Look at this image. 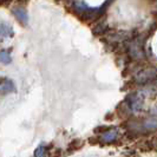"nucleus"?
Here are the masks:
<instances>
[{"mask_svg":"<svg viewBox=\"0 0 157 157\" xmlns=\"http://www.w3.org/2000/svg\"><path fill=\"white\" fill-rule=\"evenodd\" d=\"M134 36H135L134 32L117 31V32H113V33H110L106 37V41L110 44L111 46H117L119 44H126Z\"/></svg>","mask_w":157,"mask_h":157,"instance_id":"obj_3","label":"nucleus"},{"mask_svg":"<svg viewBox=\"0 0 157 157\" xmlns=\"http://www.w3.org/2000/svg\"><path fill=\"white\" fill-rule=\"evenodd\" d=\"M13 36V30L6 24H0V37H11Z\"/></svg>","mask_w":157,"mask_h":157,"instance_id":"obj_8","label":"nucleus"},{"mask_svg":"<svg viewBox=\"0 0 157 157\" xmlns=\"http://www.w3.org/2000/svg\"><path fill=\"white\" fill-rule=\"evenodd\" d=\"M11 62H12V58H11V52H10V51H6V50L0 51V63L10 64Z\"/></svg>","mask_w":157,"mask_h":157,"instance_id":"obj_9","label":"nucleus"},{"mask_svg":"<svg viewBox=\"0 0 157 157\" xmlns=\"http://www.w3.org/2000/svg\"><path fill=\"white\" fill-rule=\"evenodd\" d=\"M144 91H136L126 98L128 109L131 112H140L144 106V98H145Z\"/></svg>","mask_w":157,"mask_h":157,"instance_id":"obj_1","label":"nucleus"},{"mask_svg":"<svg viewBox=\"0 0 157 157\" xmlns=\"http://www.w3.org/2000/svg\"><path fill=\"white\" fill-rule=\"evenodd\" d=\"M12 13H13V16L16 17L17 20L20 24L26 25V24L29 23V16H27L26 11H25L21 6H16V7H13L12 8Z\"/></svg>","mask_w":157,"mask_h":157,"instance_id":"obj_6","label":"nucleus"},{"mask_svg":"<svg viewBox=\"0 0 157 157\" xmlns=\"http://www.w3.org/2000/svg\"><path fill=\"white\" fill-rule=\"evenodd\" d=\"M118 136H119V130L117 128H111L101 135V141L103 143H112L117 140Z\"/></svg>","mask_w":157,"mask_h":157,"instance_id":"obj_4","label":"nucleus"},{"mask_svg":"<svg viewBox=\"0 0 157 157\" xmlns=\"http://www.w3.org/2000/svg\"><path fill=\"white\" fill-rule=\"evenodd\" d=\"M142 128L147 131H154L157 129V118H147L142 122Z\"/></svg>","mask_w":157,"mask_h":157,"instance_id":"obj_7","label":"nucleus"},{"mask_svg":"<svg viewBox=\"0 0 157 157\" xmlns=\"http://www.w3.org/2000/svg\"><path fill=\"white\" fill-rule=\"evenodd\" d=\"M108 29V25L104 23H99L97 24V26L94 29V33H103V32H105V30Z\"/></svg>","mask_w":157,"mask_h":157,"instance_id":"obj_11","label":"nucleus"},{"mask_svg":"<svg viewBox=\"0 0 157 157\" xmlns=\"http://www.w3.org/2000/svg\"><path fill=\"white\" fill-rule=\"evenodd\" d=\"M157 78V69H144L134 76V82L138 85L151 84Z\"/></svg>","mask_w":157,"mask_h":157,"instance_id":"obj_2","label":"nucleus"},{"mask_svg":"<svg viewBox=\"0 0 157 157\" xmlns=\"http://www.w3.org/2000/svg\"><path fill=\"white\" fill-rule=\"evenodd\" d=\"M34 157H47V148L44 145H39L34 150Z\"/></svg>","mask_w":157,"mask_h":157,"instance_id":"obj_10","label":"nucleus"},{"mask_svg":"<svg viewBox=\"0 0 157 157\" xmlns=\"http://www.w3.org/2000/svg\"><path fill=\"white\" fill-rule=\"evenodd\" d=\"M16 91L14 83L8 78H0V94H8Z\"/></svg>","mask_w":157,"mask_h":157,"instance_id":"obj_5","label":"nucleus"},{"mask_svg":"<svg viewBox=\"0 0 157 157\" xmlns=\"http://www.w3.org/2000/svg\"><path fill=\"white\" fill-rule=\"evenodd\" d=\"M10 1H12V0H0V4H1V5H6Z\"/></svg>","mask_w":157,"mask_h":157,"instance_id":"obj_12","label":"nucleus"},{"mask_svg":"<svg viewBox=\"0 0 157 157\" xmlns=\"http://www.w3.org/2000/svg\"><path fill=\"white\" fill-rule=\"evenodd\" d=\"M20 1H26V0H20Z\"/></svg>","mask_w":157,"mask_h":157,"instance_id":"obj_13","label":"nucleus"}]
</instances>
